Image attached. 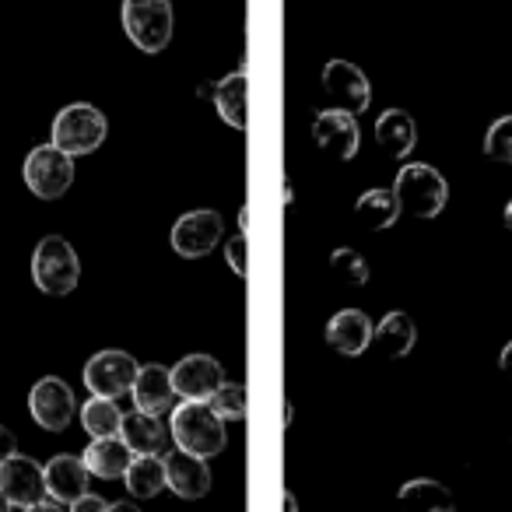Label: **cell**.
Listing matches in <instances>:
<instances>
[{
    "mask_svg": "<svg viewBox=\"0 0 512 512\" xmlns=\"http://www.w3.org/2000/svg\"><path fill=\"white\" fill-rule=\"evenodd\" d=\"M29 414L46 432H64L74 421V393L64 379L46 376L29 390Z\"/></svg>",
    "mask_w": 512,
    "mask_h": 512,
    "instance_id": "cell-11",
    "label": "cell"
},
{
    "mask_svg": "<svg viewBox=\"0 0 512 512\" xmlns=\"http://www.w3.org/2000/svg\"><path fill=\"white\" fill-rule=\"evenodd\" d=\"M505 225H509V232H512V200L505 204Z\"/></svg>",
    "mask_w": 512,
    "mask_h": 512,
    "instance_id": "cell-36",
    "label": "cell"
},
{
    "mask_svg": "<svg viewBox=\"0 0 512 512\" xmlns=\"http://www.w3.org/2000/svg\"><path fill=\"white\" fill-rule=\"evenodd\" d=\"M0 491L15 509H39L46 498V474L32 456H8L0 463Z\"/></svg>",
    "mask_w": 512,
    "mask_h": 512,
    "instance_id": "cell-10",
    "label": "cell"
},
{
    "mask_svg": "<svg viewBox=\"0 0 512 512\" xmlns=\"http://www.w3.org/2000/svg\"><path fill=\"white\" fill-rule=\"evenodd\" d=\"M376 141L390 158H407L418 144V127H414L407 109H386L376 120Z\"/></svg>",
    "mask_w": 512,
    "mask_h": 512,
    "instance_id": "cell-22",
    "label": "cell"
},
{
    "mask_svg": "<svg viewBox=\"0 0 512 512\" xmlns=\"http://www.w3.org/2000/svg\"><path fill=\"white\" fill-rule=\"evenodd\" d=\"M330 274H334V281H341V285L362 288V285H369L372 267H369V260L358 253V249L341 246V249H334V253H330Z\"/></svg>",
    "mask_w": 512,
    "mask_h": 512,
    "instance_id": "cell-27",
    "label": "cell"
},
{
    "mask_svg": "<svg viewBox=\"0 0 512 512\" xmlns=\"http://www.w3.org/2000/svg\"><path fill=\"white\" fill-rule=\"evenodd\" d=\"M32 281H36L39 292L53 295V299L71 295L81 281V264L71 242L60 239V235L39 239L36 253H32Z\"/></svg>",
    "mask_w": 512,
    "mask_h": 512,
    "instance_id": "cell-3",
    "label": "cell"
},
{
    "mask_svg": "<svg viewBox=\"0 0 512 512\" xmlns=\"http://www.w3.org/2000/svg\"><path fill=\"white\" fill-rule=\"evenodd\" d=\"M221 232H225V221H221L218 211H190L172 225L169 232V246L172 253H179L183 260H200L207 256L214 246L221 242Z\"/></svg>",
    "mask_w": 512,
    "mask_h": 512,
    "instance_id": "cell-9",
    "label": "cell"
},
{
    "mask_svg": "<svg viewBox=\"0 0 512 512\" xmlns=\"http://www.w3.org/2000/svg\"><path fill=\"white\" fill-rule=\"evenodd\" d=\"M137 369H141V365H137V358L127 355V351H99V355H92L85 362L81 379H85L88 393H95V397L120 400L123 393H130V386H134Z\"/></svg>",
    "mask_w": 512,
    "mask_h": 512,
    "instance_id": "cell-7",
    "label": "cell"
},
{
    "mask_svg": "<svg viewBox=\"0 0 512 512\" xmlns=\"http://www.w3.org/2000/svg\"><path fill=\"white\" fill-rule=\"evenodd\" d=\"M239 228H242V232H249V211L239 214Z\"/></svg>",
    "mask_w": 512,
    "mask_h": 512,
    "instance_id": "cell-35",
    "label": "cell"
},
{
    "mask_svg": "<svg viewBox=\"0 0 512 512\" xmlns=\"http://www.w3.org/2000/svg\"><path fill=\"white\" fill-rule=\"evenodd\" d=\"M484 155L491 162L512 165V116H498L484 134Z\"/></svg>",
    "mask_w": 512,
    "mask_h": 512,
    "instance_id": "cell-29",
    "label": "cell"
},
{
    "mask_svg": "<svg viewBox=\"0 0 512 512\" xmlns=\"http://www.w3.org/2000/svg\"><path fill=\"white\" fill-rule=\"evenodd\" d=\"M120 435L134 456H165L172 446V432L158 414L151 411H141L134 407L130 414H123V425H120Z\"/></svg>",
    "mask_w": 512,
    "mask_h": 512,
    "instance_id": "cell-14",
    "label": "cell"
},
{
    "mask_svg": "<svg viewBox=\"0 0 512 512\" xmlns=\"http://www.w3.org/2000/svg\"><path fill=\"white\" fill-rule=\"evenodd\" d=\"M130 397H134V407H141V411H172V400H176L172 369H165V365H141L134 386H130Z\"/></svg>",
    "mask_w": 512,
    "mask_h": 512,
    "instance_id": "cell-18",
    "label": "cell"
},
{
    "mask_svg": "<svg viewBox=\"0 0 512 512\" xmlns=\"http://www.w3.org/2000/svg\"><path fill=\"white\" fill-rule=\"evenodd\" d=\"M123 425V411L116 407V400L109 397H95L81 407V428H85L92 439H102V435H120Z\"/></svg>",
    "mask_w": 512,
    "mask_h": 512,
    "instance_id": "cell-25",
    "label": "cell"
},
{
    "mask_svg": "<svg viewBox=\"0 0 512 512\" xmlns=\"http://www.w3.org/2000/svg\"><path fill=\"white\" fill-rule=\"evenodd\" d=\"M15 453H18V439H15V432H11V428L0 425V463L8 460V456H15Z\"/></svg>",
    "mask_w": 512,
    "mask_h": 512,
    "instance_id": "cell-32",
    "label": "cell"
},
{
    "mask_svg": "<svg viewBox=\"0 0 512 512\" xmlns=\"http://www.w3.org/2000/svg\"><path fill=\"white\" fill-rule=\"evenodd\" d=\"M225 260H228V267H232L235 278H246V274H249V264H246V260H249V235L242 232V228L232 235V239H228Z\"/></svg>",
    "mask_w": 512,
    "mask_h": 512,
    "instance_id": "cell-30",
    "label": "cell"
},
{
    "mask_svg": "<svg viewBox=\"0 0 512 512\" xmlns=\"http://www.w3.org/2000/svg\"><path fill=\"white\" fill-rule=\"evenodd\" d=\"M165 484H169L172 495L186 498V502H197L211 491V470H207L204 456H193L186 449L176 453H165Z\"/></svg>",
    "mask_w": 512,
    "mask_h": 512,
    "instance_id": "cell-13",
    "label": "cell"
},
{
    "mask_svg": "<svg viewBox=\"0 0 512 512\" xmlns=\"http://www.w3.org/2000/svg\"><path fill=\"white\" fill-rule=\"evenodd\" d=\"M400 502L418 505V509H425V512H456V502L446 491V484L428 481V477L407 481L404 488H400Z\"/></svg>",
    "mask_w": 512,
    "mask_h": 512,
    "instance_id": "cell-26",
    "label": "cell"
},
{
    "mask_svg": "<svg viewBox=\"0 0 512 512\" xmlns=\"http://www.w3.org/2000/svg\"><path fill=\"white\" fill-rule=\"evenodd\" d=\"M327 344L337 355L358 358L362 351H369L372 344V323L362 309H341V313L330 316L327 323Z\"/></svg>",
    "mask_w": 512,
    "mask_h": 512,
    "instance_id": "cell-17",
    "label": "cell"
},
{
    "mask_svg": "<svg viewBox=\"0 0 512 512\" xmlns=\"http://www.w3.org/2000/svg\"><path fill=\"white\" fill-rule=\"evenodd\" d=\"M25 186L36 193L39 200H60L74 183V155H67L57 144H39L25 158Z\"/></svg>",
    "mask_w": 512,
    "mask_h": 512,
    "instance_id": "cell-6",
    "label": "cell"
},
{
    "mask_svg": "<svg viewBox=\"0 0 512 512\" xmlns=\"http://www.w3.org/2000/svg\"><path fill=\"white\" fill-rule=\"evenodd\" d=\"M43 474H46V495L57 498V502L67 505V509L88 491V467L81 456L57 453L43 467Z\"/></svg>",
    "mask_w": 512,
    "mask_h": 512,
    "instance_id": "cell-16",
    "label": "cell"
},
{
    "mask_svg": "<svg viewBox=\"0 0 512 512\" xmlns=\"http://www.w3.org/2000/svg\"><path fill=\"white\" fill-rule=\"evenodd\" d=\"M414 341H418V327H414L411 316L400 313V309L386 313L383 320L372 327V344H376L386 358H407L414 348Z\"/></svg>",
    "mask_w": 512,
    "mask_h": 512,
    "instance_id": "cell-21",
    "label": "cell"
},
{
    "mask_svg": "<svg viewBox=\"0 0 512 512\" xmlns=\"http://www.w3.org/2000/svg\"><path fill=\"white\" fill-rule=\"evenodd\" d=\"M214 109H218L221 123H228L232 130L249 127V78L246 71H235L228 78L214 81Z\"/></svg>",
    "mask_w": 512,
    "mask_h": 512,
    "instance_id": "cell-20",
    "label": "cell"
},
{
    "mask_svg": "<svg viewBox=\"0 0 512 512\" xmlns=\"http://www.w3.org/2000/svg\"><path fill=\"white\" fill-rule=\"evenodd\" d=\"M172 442L176 449H186L193 456H218L228 446V432L225 421L214 414V407L207 400H183L179 407H172Z\"/></svg>",
    "mask_w": 512,
    "mask_h": 512,
    "instance_id": "cell-1",
    "label": "cell"
},
{
    "mask_svg": "<svg viewBox=\"0 0 512 512\" xmlns=\"http://www.w3.org/2000/svg\"><path fill=\"white\" fill-rule=\"evenodd\" d=\"M109 134V123L92 102H71L57 113L53 120V144L64 148L67 155H92L102 148Z\"/></svg>",
    "mask_w": 512,
    "mask_h": 512,
    "instance_id": "cell-5",
    "label": "cell"
},
{
    "mask_svg": "<svg viewBox=\"0 0 512 512\" xmlns=\"http://www.w3.org/2000/svg\"><path fill=\"white\" fill-rule=\"evenodd\" d=\"M207 404L214 407V414H218L221 421H242L249 411V400H246V386L242 383H225L221 379L218 390L207 397Z\"/></svg>",
    "mask_w": 512,
    "mask_h": 512,
    "instance_id": "cell-28",
    "label": "cell"
},
{
    "mask_svg": "<svg viewBox=\"0 0 512 512\" xmlns=\"http://www.w3.org/2000/svg\"><path fill=\"white\" fill-rule=\"evenodd\" d=\"M123 481H127L130 498H144V502H148L158 491L169 488V484H165V460L162 456H134L127 474H123Z\"/></svg>",
    "mask_w": 512,
    "mask_h": 512,
    "instance_id": "cell-24",
    "label": "cell"
},
{
    "mask_svg": "<svg viewBox=\"0 0 512 512\" xmlns=\"http://www.w3.org/2000/svg\"><path fill=\"white\" fill-rule=\"evenodd\" d=\"M498 365H502V372H509V376H512V341L502 348V355H498Z\"/></svg>",
    "mask_w": 512,
    "mask_h": 512,
    "instance_id": "cell-33",
    "label": "cell"
},
{
    "mask_svg": "<svg viewBox=\"0 0 512 512\" xmlns=\"http://www.w3.org/2000/svg\"><path fill=\"white\" fill-rule=\"evenodd\" d=\"M323 95L337 109H348V113L358 116L369 109L372 85L351 60H327V67H323Z\"/></svg>",
    "mask_w": 512,
    "mask_h": 512,
    "instance_id": "cell-12",
    "label": "cell"
},
{
    "mask_svg": "<svg viewBox=\"0 0 512 512\" xmlns=\"http://www.w3.org/2000/svg\"><path fill=\"white\" fill-rule=\"evenodd\" d=\"M400 204H397V193L393 190H365L355 204V218L358 225H365L369 232H379V228H390L397 225L400 218Z\"/></svg>",
    "mask_w": 512,
    "mask_h": 512,
    "instance_id": "cell-23",
    "label": "cell"
},
{
    "mask_svg": "<svg viewBox=\"0 0 512 512\" xmlns=\"http://www.w3.org/2000/svg\"><path fill=\"white\" fill-rule=\"evenodd\" d=\"M71 509H74V512H109V502H106V498L88 495V491H85V495H81L78 502L71 505Z\"/></svg>",
    "mask_w": 512,
    "mask_h": 512,
    "instance_id": "cell-31",
    "label": "cell"
},
{
    "mask_svg": "<svg viewBox=\"0 0 512 512\" xmlns=\"http://www.w3.org/2000/svg\"><path fill=\"white\" fill-rule=\"evenodd\" d=\"M313 144L334 162H351L358 155V144H362V134H358L355 113L348 109H323V113L313 116Z\"/></svg>",
    "mask_w": 512,
    "mask_h": 512,
    "instance_id": "cell-8",
    "label": "cell"
},
{
    "mask_svg": "<svg viewBox=\"0 0 512 512\" xmlns=\"http://www.w3.org/2000/svg\"><path fill=\"white\" fill-rule=\"evenodd\" d=\"M225 379L221 362L211 355H186L183 362L172 369V386H176V397L183 400H207L218 383Z\"/></svg>",
    "mask_w": 512,
    "mask_h": 512,
    "instance_id": "cell-15",
    "label": "cell"
},
{
    "mask_svg": "<svg viewBox=\"0 0 512 512\" xmlns=\"http://www.w3.org/2000/svg\"><path fill=\"white\" fill-rule=\"evenodd\" d=\"M281 505H285L288 512H295V509H299V502H295V495H292V491H285V498H281Z\"/></svg>",
    "mask_w": 512,
    "mask_h": 512,
    "instance_id": "cell-34",
    "label": "cell"
},
{
    "mask_svg": "<svg viewBox=\"0 0 512 512\" xmlns=\"http://www.w3.org/2000/svg\"><path fill=\"white\" fill-rule=\"evenodd\" d=\"M393 193H397L400 211L411 214V218H439L449 200V186L442 172L425 162H407L397 172Z\"/></svg>",
    "mask_w": 512,
    "mask_h": 512,
    "instance_id": "cell-2",
    "label": "cell"
},
{
    "mask_svg": "<svg viewBox=\"0 0 512 512\" xmlns=\"http://www.w3.org/2000/svg\"><path fill=\"white\" fill-rule=\"evenodd\" d=\"M123 29L141 53H162L172 43V0H123Z\"/></svg>",
    "mask_w": 512,
    "mask_h": 512,
    "instance_id": "cell-4",
    "label": "cell"
},
{
    "mask_svg": "<svg viewBox=\"0 0 512 512\" xmlns=\"http://www.w3.org/2000/svg\"><path fill=\"white\" fill-rule=\"evenodd\" d=\"M8 509V498H4V491H0V512Z\"/></svg>",
    "mask_w": 512,
    "mask_h": 512,
    "instance_id": "cell-37",
    "label": "cell"
},
{
    "mask_svg": "<svg viewBox=\"0 0 512 512\" xmlns=\"http://www.w3.org/2000/svg\"><path fill=\"white\" fill-rule=\"evenodd\" d=\"M88 474L106 477V481H116V477L127 474L130 460H134V449L123 442V435H102V439H92L88 449L81 453Z\"/></svg>",
    "mask_w": 512,
    "mask_h": 512,
    "instance_id": "cell-19",
    "label": "cell"
}]
</instances>
